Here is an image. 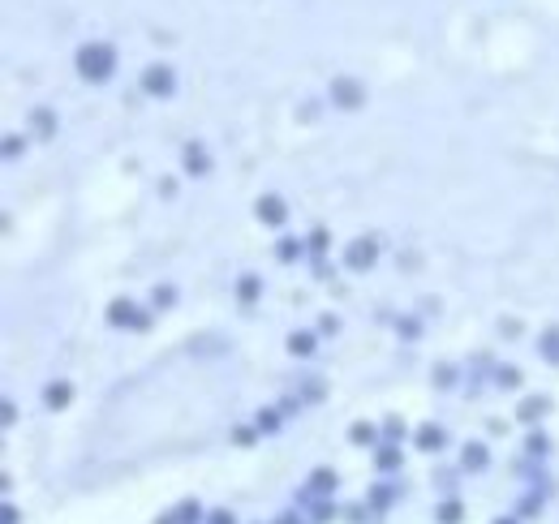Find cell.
<instances>
[{
  "instance_id": "cell-7",
  "label": "cell",
  "mask_w": 559,
  "mask_h": 524,
  "mask_svg": "<svg viewBox=\"0 0 559 524\" xmlns=\"http://www.w3.org/2000/svg\"><path fill=\"white\" fill-rule=\"evenodd\" d=\"M538 413H542V400H529L525 408H520V417H538Z\"/></svg>"
},
{
  "instance_id": "cell-5",
  "label": "cell",
  "mask_w": 559,
  "mask_h": 524,
  "mask_svg": "<svg viewBox=\"0 0 559 524\" xmlns=\"http://www.w3.org/2000/svg\"><path fill=\"white\" fill-rule=\"evenodd\" d=\"M69 400V387H52L48 391V404H65Z\"/></svg>"
},
{
  "instance_id": "cell-8",
  "label": "cell",
  "mask_w": 559,
  "mask_h": 524,
  "mask_svg": "<svg viewBox=\"0 0 559 524\" xmlns=\"http://www.w3.org/2000/svg\"><path fill=\"white\" fill-rule=\"evenodd\" d=\"M435 442H439V430L426 426V430H422V447H435Z\"/></svg>"
},
{
  "instance_id": "cell-3",
  "label": "cell",
  "mask_w": 559,
  "mask_h": 524,
  "mask_svg": "<svg viewBox=\"0 0 559 524\" xmlns=\"http://www.w3.org/2000/svg\"><path fill=\"white\" fill-rule=\"evenodd\" d=\"M147 86H151V90H168V86H172V78L159 69V73H147Z\"/></svg>"
},
{
  "instance_id": "cell-2",
  "label": "cell",
  "mask_w": 559,
  "mask_h": 524,
  "mask_svg": "<svg viewBox=\"0 0 559 524\" xmlns=\"http://www.w3.org/2000/svg\"><path fill=\"white\" fill-rule=\"evenodd\" d=\"M258 215L271 219V223H280V219H284V202H280V198H263V202H258Z\"/></svg>"
},
{
  "instance_id": "cell-6",
  "label": "cell",
  "mask_w": 559,
  "mask_h": 524,
  "mask_svg": "<svg viewBox=\"0 0 559 524\" xmlns=\"http://www.w3.org/2000/svg\"><path fill=\"white\" fill-rule=\"evenodd\" d=\"M314 344H310V335H293V352H310Z\"/></svg>"
},
{
  "instance_id": "cell-10",
  "label": "cell",
  "mask_w": 559,
  "mask_h": 524,
  "mask_svg": "<svg viewBox=\"0 0 559 524\" xmlns=\"http://www.w3.org/2000/svg\"><path fill=\"white\" fill-rule=\"evenodd\" d=\"M370 438V426H353V442H366Z\"/></svg>"
},
{
  "instance_id": "cell-9",
  "label": "cell",
  "mask_w": 559,
  "mask_h": 524,
  "mask_svg": "<svg viewBox=\"0 0 559 524\" xmlns=\"http://www.w3.org/2000/svg\"><path fill=\"white\" fill-rule=\"evenodd\" d=\"M443 520L456 524V520H461V507H456V503H447V507H443Z\"/></svg>"
},
{
  "instance_id": "cell-1",
  "label": "cell",
  "mask_w": 559,
  "mask_h": 524,
  "mask_svg": "<svg viewBox=\"0 0 559 524\" xmlns=\"http://www.w3.org/2000/svg\"><path fill=\"white\" fill-rule=\"evenodd\" d=\"M78 65H82L86 78H108V69H112V52H108V48H82Z\"/></svg>"
},
{
  "instance_id": "cell-4",
  "label": "cell",
  "mask_w": 559,
  "mask_h": 524,
  "mask_svg": "<svg viewBox=\"0 0 559 524\" xmlns=\"http://www.w3.org/2000/svg\"><path fill=\"white\" fill-rule=\"evenodd\" d=\"M370 258H374V245H357L353 254H348V262H353V267H362V262H370Z\"/></svg>"
}]
</instances>
